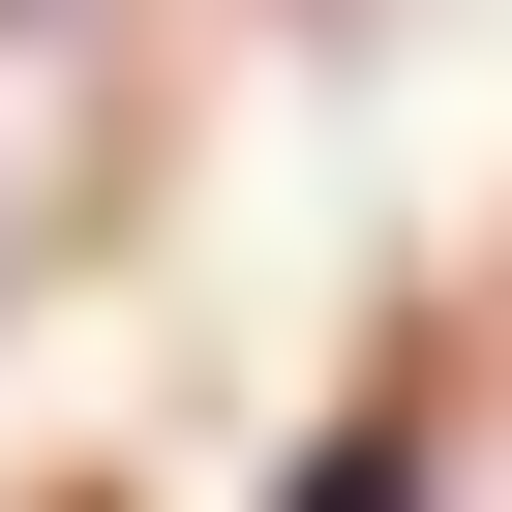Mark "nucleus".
<instances>
[{"label":"nucleus","instance_id":"1","mask_svg":"<svg viewBox=\"0 0 512 512\" xmlns=\"http://www.w3.org/2000/svg\"><path fill=\"white\" fill-rule=\"evenodd\" d=\"M302 512H422V452H392V422H362V452H332V482H302Z\"/></svg>","mask_w":512,"mask_h":512}]
</instances>
